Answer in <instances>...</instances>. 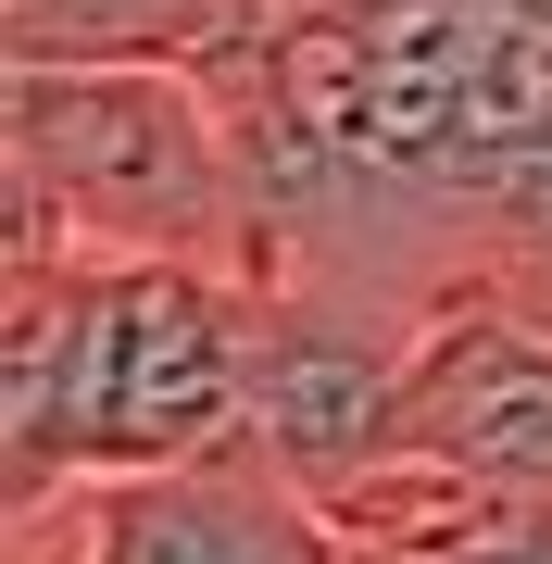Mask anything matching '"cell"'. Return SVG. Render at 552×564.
I'll list each match as a JSON object with an SVG mask.
<instances>
[{
    "mask_svg": "<svg viewBox=\"0 0 552 564\" xmlns=\"http://www.w3.org/2000/svg\"><path fill=\"white\" fill-rule=\"evenodd\" d=\"M202 76L251 151V289L427 326L452 289L552 276L540 0H239Z\"/></svg>",
    "mask_w": 552,
    "mask_h": 564,
    "instance_id": "6da1fadb",
    "label": "cell"
},
{
    "mask_svg": "<svg viewBox=\"0 0 552 564\" xmlns=\"http://www.w3.org/2000/svg\"><path fill=\"white\" fill-rule=\"evenodd\" d=\"M264 402V289L239 263H113L63 251L0 276V489L13 527L76 489L164 477L251 440Z\"/></svg>",
    "mask_w": 552,
    "mask_h": 564,
    "instance_id": "7a4b0ae2",
    "label": "cell"
},
{
    "mask_svg": "<svg viewBox=\"0 0 552 564\" xmlns=\"http://www.w3.org/2000/svg\"><path fill=\"white\" fill-rule=\"evenodd\" d=\"M13 239L0 276H39L63 251L113 263H239L251 276V151L202 63H13L0 126Z\"/></svg>",
    "mask_w": 552,
    "mask_h": 564,
    "instance_id": "3957f363",
    "label": "cell"
},
{
    "mask_svg": "<svg viewBox=\"0 0 552 564\" xmlns=\"http://www.w3.org/2000/svg\"><path fill=\"white\" fill-rule=\"evenodd\" d=\"M389 464H452L490 489H552V276L452 289L414 326Z\"/></svg>",
    "mask_w": 552,
    "mask_h": 564,
    "instance_id": "277c9868",
    "label": "cell"
},
{
    "mask_svg": "<svg viewBox=\"0 0 552 564\" xmlns=\"http://www.w3.org/2000/svg\"><path fill=\"white\" fill-rule=\"evenodd\" d=\"M13 552H39V564H351L339 514L264 440H226L202 464H164V477L76 489L63 514L13 527Z\"/></svg>",
    "mask_w": 552,
    "mask_h": 564,
    "instance_id": "5b68a950",
    "label": "cell"
},
{
    "mask_svg": "<svg viewBox=\"0 0 552 564\" xmlns=\"http://www.w3.org/2000/svg\"><path fill=\"white\" fill-rule=\"evenodd\" d=\"M351 564H552V489H490L452 464H365L327 489Z\"/></svg>",
    "mask_w": 552,
    "mask_h": 564,
    "instance_id": "8992f818",
    "label": "cell"
},
{
    "mask_svg": "<svg viewBox=\"0 0 552 564\" xmlns=\"http://www.w3.org/2000/svg\"><path fill=\"white\" fill-rule=\"evenodd\" d=\"M13 63H214L239 0H0Z\"/></svg>",
    "mask_w": 552,
    "mask_h": 564,
    "instance_id": "52a82bcc",
    "label": "cell"
},
{
    "mask_svg": "<svg viewBox=\"0 0 552 564\" xmlns=\"http://www.w3.org/2000/svg\"><path fill=\"white\" fill-rule=\"evenodd\" d=\"M13 564H39V552H13Z\"/></svg>",
    "mask_w": 552,
    "mask_h": 564,
    "instance_id": "ba28073f",
    "label": "cell"
}]
</instances>
